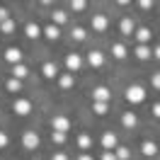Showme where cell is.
Masks as SVG:
<instances>
[{"label": "cell", "mask_w": 160, "mask_h": 160, "mask_svg": "<svg viewBox=\"0 0 160 160\" xmlns=\"http://www.w3.org/2000/svg\"><path fill=\"white\" fill-rule=\"evenodd\" d=\"M143 100H146V90H143L141 85H129V88H126V102L141 104Z\"/></svg>", "instance_id": "1"}, {"label": "cell", "mask_w": 160, "mask_h": 160, "mask_svg": "<svg viewBox=\"0 0 160 160\" xmlns=\"http://www.w3.org/2000/svg\"><path fill=\"white\" fill-rule=\"evenodd\" d=\"M51 129L56 131V133H66V131L70 129V119H68V117H63V114H58V117L51 119Z\"/></svg>", "instance_id": "2"}, {"label": "cell", "mask_w": 160, "mask_h": 160, "mask_svg": "<svg viewBox=\"0 0 160 160\" xmlns=\"http://www.w3.org/2000/svg\"><path fill=\"white\" fill-rule=\"evenodd\" d=\"M22 146H24L27 150L39 148V133H34V131H24V133H22Z\"/></svg>", "instance_id": "3"}, {"label": "cell", "mask_w": 160, "mask_h": 160, "mask_svg": "<svg viewBox=\"0 0 160 160\" xmlns=\"http://www.w3.org/2000/svg\"><path fill=\"white\" fill-rule=\"evenodd\" d=\"M12 112L15 114H20V117H27L32 112V102L24 100V97H20V100H15V104H12Z\"/></svg>", "instance_id": "4"}, {"label": "cell", "mask_w": 160, "mask_h": 160, "mask_svg": "<svg viewBox=\"0 0 160 160\" xmlns=\"http://www.w3.org/2000/svg\"><path fill=\"white\" fill-rule=\"evenodd\" d=\"M109 97H112V92H109V88H104V85L95 88V92H92V100H95V102H104V104H109Z\"/></svg>", "instance_id": "5"}, {"label": "cell", "mask_w": 160, "mask_h": 160, "mask_svg": "<svg viewBox=\"0 0 160 160\" xmlns=\"http://www.w3.org/2000/svg\"><path fill=\"white\" fill-rule=\"evenodd\" d=\"M102 146H104V150H109V153H114L117 150V136L112 133V131H107V133H102Z\"/></svg>", "instance_id": "6"}, {"label": "cell", "mask_w": 160, "mask_h": 160, "mask_svg": "<svg viewBox=\"0 0 160 160\" xmlns=\"http://www.w3.org/2000/svg\"><path fill=\"white\" fill-rule=\"evenodd\" d=\"M66 66H68L70 73H75V70H80V66H82V58H80L78 53H68V56H66Z\"/></svg>", "instance_id": "7"}, {"label": "cell", "mask_w": 160, "mask_h": 160, "mask_svg": "<svg viewBox=\"0 0 160 160\" xmlns=\"http://www.w3.org/2000/svg\"><path fill=\"white\" fill-rule=\"evenodd\" d=\"M109 27V20L104 17V15H95L92 17V29H97V32H104Z\"/></svg>", "instance_id": "8"}, {"label": "cell", "mask_w": 160, "mask_h": 160, "mask_svg": "<svg viewBox=\"0 0 160 160\" xmlns=\"http://www.w3.org/2000/svg\"><path fill=\"white\" fill-rule=\"evenodd\" d=\"M150 29L148 27H141V29H136V39H138V44L141 46H148V41H150Z\"/></svg>", "instance_id": "9"}, {"label": "cell", "mask_w": 160, "mask_h": 160, "mask_svg": "<svg viewBox=\"0 0 160 160\" xmlns=\"http://www.w3.org/2000/svg\"><path fill=\"white\" fill-rule=\"evenodd\" d=\"M88 63H90L92 68H100L102 63H104V56H102L100 51H90L88 53Z\"/></svg>", "instance_id": "10"}, {"label": "cell", "mask_w": 160, "mask_h": 160, "mask_svg": "<svg viewBox=\"0 0 160 160\" xmlns=\"http://www.w3.org/2000/svg\"><path fill=\"white\" fill-rule=\"evenodd\" d=\"M119 29H121V34L131 37V34H133V29H136V27H133V20H131V17H124V20H121V24H119Z\"/></svg>", "instance_id": "11"}, {"label": "cell", "mask_w": 160, "mask_h": 160, "mask_svg": "<svg viewBox=\"0 0 160 160\" xmlns=\"http://www.w3.org/2000/svg\"><path fill=\"white\" fill-rule=\"evenodd\" d=\"M41 73H44V78H58L56 63H44V66H41Z\"/></svg>", "instance_id": "12"}, {"label": "cell", "mask_w": 160, "mask_h": 160, "mask_svg": "<svg viewBox=\"0 0 160 160\" xmlns=\"http://www.w3.org/2000/svg\"><path fill=\"white\" fill-rule=\"evenodd\" d=\"M141 153L150 158V155H155V153H158V146H155L153 141H143V143H141Z\"/></svg>", "instance_id": "13"}, {"label": "cell", "mask_w": 160, "mask_h": 160, "mask_svg": "<svg viewBox=\"0 0 160 160\" xmlns=\"http://www.w3.org/2000/svg\"><path fill=\"white\" fill-rule=\"evenodd\" d=\"M20 58H22V51L20 49H8V51H5V61H10V63H15V66L20 63Z\"/></svg>", "instance_id": "14"}, {"label": "cell", "mask_w": 160, "mask_h": 160, "mask_svg": "<svg viewBox=\"0 0 160 160\" xmlns=\"http://www.w3.org/2000/svg\"><path fill=\"white\" fill-rule=\"evenodd\" d=\"M121 124H124L126 129H133V126L138 124V119H136V114H133V112H126V114L121 117Z\"/></svg>", "instance_id": "15"}, {"label": "cell", "mask_w": 160, "mask_h": 160, "mask_svg": "<svg viewBox=\"0 0 160 160\" xmlns=\"http://www.w3.org/2000/svg\"><path fill=\"white\" fill-rule=\"evenodd\" d=\"M58 85L63 88V90H68V88H73V85H75V78H73L70 73H66V75H58Z\"/></svg>", "instance_id": "16"}, {"label": "cell", "mask_w": 160, "mask_h": 160, "mask_svg": "<svg viewBox=\"0 0 160 160\" xmlns=\"http://www.w3.org/2000/svg\"><path fill=\"white\" fill-rule=\"evenodd\" d=\"M12 78H15V80H24V78H27V66L17 63V66L12 68Z\"/></svg>", "instance_id": "17"}, {"label": "cell", "mask_w": 160, "mask_h": 160, "mask_svg": "<svg viewBox=\"0 0 160 160\" xmlns=\"http://www.w3.org/2000/svg\"><path fill=\"white\" fill-rule=\"evenodd\" d=\"M24 32H27V37H29V39H37V37H39V34H41L39 24H34V22H29V24L24 27Z\"/></svg>", "instance_id": "18"}, {"label": "cell", "mask_w": 160, "mask_h": 160, "mask_svg": "<svg viewBox=\"0 0 160 160\" xmlns=\"http://www.w3.org/2000/svg\"><path fill=\"white\" fill-rule=\"evenodd\" d=\"M150 56H153V51L148 49V46H136V58H141V61H146V58H150Z\"/></svg>", "instance_id": "19"}, {"label": "cell", "mask_w": 160, "mask_h": 160, "mask_svg": "<svg viewBox=\"0 0 160 160\" xmlns=\"http://www.w3.org/2000/svg\"><path fill=\"white\" fill-rule=\"evenodd\" d=\"M112 56L114 58H126V46L124 44H114L112 46Z\"/></svg>", "instance_id": "20"}, {"label": "cell", "mask_w": 160, "mask_h": 160, "mask_svg": "<svg viewBox=\"0 0 160 160\" xmlns=\"http://www.w3.org/2000/svg\"><path fill=\"white\" fill-rule=\"evenodd\" d=\"M51 20H53V24L58 27V24H66V20H68V15H66V12H61V10H56L53 15H51Z\"/></svg>", "instance_id": "21"}, {"label": "cell", "mask_w": 160, "mask_h": 160, "mask_svg": "<svg viewBox=\"0 0 160 160\" xmlns=\"http://www.w3.org/2000/svg\"><path fill=\"white\" fill-rule=\"evenodd\" d=\"M44 34H46L49 39H58L61 29H58V27H56V24H46V29H44Z\"/></svg>", "instance_id": "22"}, {"label": "cell", "mask_w": 160, "mask_h": 160, "mask_svg": "<svg viewBox=\"0 0 160 160\" xmlns=\"http://www.w3.org/2000/svg\"><path fill=\"white\" fill-rule=\"evenodd\" d=\"M78 146H80L82 150H88V148L92 146V138L88 136V133H80V136H78Z\"/></svg>", "instance_id": "23"}, {"label": "cell", "mask_w": 160, "mask_h": 160, "mask_svg": "<svg viewBox=\"0 0 160 160\" xmlns=\"http://www.w3.org/2000/svg\"><path fill=\"white\" fill-rule=\"evenodd\" d=\"M114 155H117V160H129V148L126 146H117V150H114Z\"/></svg>", "instance_id": "24"}, {"label": "cell", "mask_w": 160, "mask_h": 160, "mask_svg": "<svg viewBox=\"0 0 160 160\" xmlns=\"http://www.w3.org/2000/svg\"><path fill=\"white\" fill-rule=\"evenodd\" d=\"M5 88H8L10 92H20V90H22V80H15V78H10Z\"/></svg>", "instance_id": "25"}, {"label": "cell", "mask_w": 160, "mask_h": 160, "mask_svg": "<svg viewBox=\"0 0 160 160\" xmlns=\"http://www.w3.org/2000/svg\"><path fill=\"white\" fill-rule=\"evenodd\" d=\"M92 112H95V114H107V112H109V104H104V102H95V104H92Z\"/></svg>", "instance_id": "26"}, {"label": "cell", "mask_w": 160, "mask_h": 160, "mask_svg": "<svg viewBox=\"0 0 160 160\" xmlns=\"http://www.w3.org/2000/svg\"><path fill=\"white\" fill-rule=\"evenodd\" d=\"M0 29H2V34H10V32H15V20H10V17H8V20L0 24Z\"/></svg>", "instance_id": "27"}, {"label": "cell", "mask_w": 160, "mask_h": 160, "mask_svg": "<svg viewBox=\"0 0 160 160\" xmlns=\"http://www.w3.org/2000/svg\"><path fill=\"white\" fill-rule=\"evenodd\" d=\"M73 39L82 41V39H85V29H82V27H75V29H73Z\"/></svg>", "instance_id": "28"}, {"label": "cell", "mask_w": 160, "mask_h": 160, "mask_svg": "<svg viewBox=\"0 0 160 160\" xmlns=\"http://www.w3.org/2000/svg\"><path fill=\"white\" fill-rule=\"evenodd\" d=\"M70 8H73L75 12H80V10H85V2H82V0H75V2L70 5Z\"/></svg>", "instance_id": "29"}, {"label": "cell", "mask_w": 160, "mask_h": 160, "mask_svg": "<svg viewBox=\"0 0 160 160\" xmlns=\"http://www.w3.org/2000/svg\"><path fill=\"white\" fill-rule=\"evenodd\" d=\"M51 138L56 141V143H63V141H66V133H56V131H53V133H51Z\"/></svg>", "instance_id": "30"}, {"label": "cell", "mask_w": 160, "mask_h": 160, "mask_svg": "<svg viewBox=\"0 0 160 160\" xmlns=\"http://www.w3.org/2000/svg\"><path fill=\"white\" fill-rule=\"evenodd\" d=\"M150 82H153L155 90H160V73H153V80H150Z\"/></svg>", "instance_id": "31"}, {"label": "cell", "mask_w": 160, "mask_h": 160, "mask_svg": "<svg viewBox=\"0 0 160 160\" xmlns=\"http://www.w3.org/2000/svg\"><path fill=\"white\" fill-rule=\"evenodd\" d=\"M138 8H141V10H150V8H153V2H150V0H141Z\"/></svg>", "instance_id": "32"}, {"label": "cell", "mask_w": 160, "mask_h": 160, "mask_svg": "<svg viewBox=\"0 0 160 160\" xmlns=\"http://www.w3.org/2000/svg\"><path fill=\"white\" fill-rule=\"evenodd\" d=\"M102 160H117V155L109 153V150H104V153H102Z\"/></svg>", "instance_id": "33"}, {"label": "cell", "mask_w": 160, "mask_h": 160, "mask_svg": "<svg viewBox=\"0 0 160 160\" xmlns=\"http://www.w3.org/2000/svg\"><path fill=\"white\" fill-rule=\"evenodd\" d=\"M5 146H8V136L0 131V148H5Z\"/></svg>", "instance_id": "34"}, {"label": "cell", "mask_w": 160, "mask_h": 160, "mask_svg": "<svg viewBox=\"0 0 160 160\" xmlns=\"http://www.w3.org/2000/svg\"><path fill=\"white\" fill-rule=\"evenodd\" d=\"M5 20H8V10H5V8H0V24H2Z\"/></svg>", "instance_id": "35"}, {"label": "cell", "mask_w": 160, "mask_h": 160, "mask_svg": "<svg viewBox=\"0 0 160 160\" xmlns=\"http://www.w3.org/2000/svg\"><path fill=\"white\" fill-rule=\"evenodd\" d=\"M53 160H68V155H66V153H56V155H53Z\"/></svg>", "instance_id": "36"}, {"label": "cell", "mask_w": 160, "mask_h": 160, "mask_svg": "<svg viewBox=\"0 0 160 160\" xmlns=\"http://www.w3.org/2000/svg\"><path fill=\"white\" fill-rule=\"evenodd\" d=\"M153 114H155V117H158V119H160V102H158V104H155V107H153Z\"/></svg>", "instance_id": "37"}, {"label": "cell", "mask_w": 160, "mask_h": 160, "mask_svg": "<svg viewBox=\"0 0 160 160\" xmlns=\"http://www.w3.org/2000/svg\"><path fill=\"white\" fill-rule=\"evenodd\" d=\"M78 160H92V155H90V153H82V155H80Z\"/></svg>", "instance_id": "38"}, {"label": "cell", "mask_w": 160, "mask_h": 160, "mask_svg": "<svg viewBox=\"0 0 160 160\" xmlns=\"http://www.w3.org/2000/svg\"><path fill=\"white\" fill-rule=\"evenodd\" d=\"M153 53H155V58H160V46H158L155 51H153Z\"/></svg>", "instance_id": "39"}]
</instances>
